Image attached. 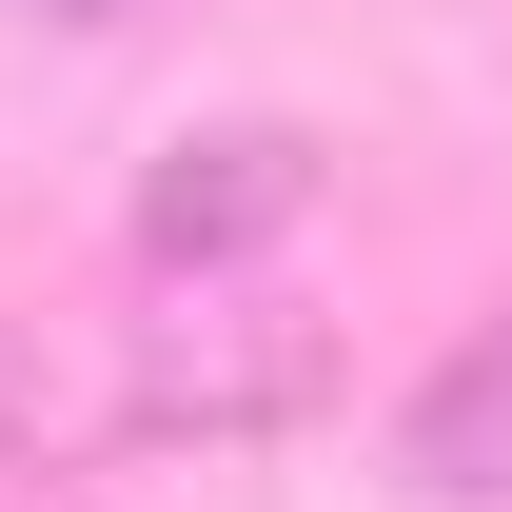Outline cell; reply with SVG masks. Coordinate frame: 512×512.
Returning <instances> with one entry per match:
<instances>
[{
    "label": "cell",
    "instance_id": "obj_1",
    "mask_svg": "<svg viewBox=\"0 0 512 512\" xmlns=\"http://www.w3.org/2000/svg\"><path fill=\"white\" fill-rule=\"evenodd\" d=\"M335 394V316L276 276H158V316L119 335V434L138 453H276Z\"/></svg>",
    "mask_w": 512,
    "mask_h": 512
},
{
    "label": "cell",
    "instance_id": "obj_2",
    "mask_svg": "<svg viewBox=\"0 0 512 512\" xmlns=\"http://www.w3.org/2000/svg\"><path fill=\"white\" fill-rule=\"evenodd\" d=\"M296 217H316V138L296 119H217V138H178L138 178V256L158 276H256Z\"/></svg>",
    "mask_w": 512,
    "mask_h": 512
},
{
    "label": "cell",
    "instance_id": "obj_3",
    "mask_svg": "<svg viewBox=\"0 0 512 512\" xmlns=\"http://www.w3.org/2000/svg\"><path fill=\"white\" fill-rule=\"evenodd\" d=\"M394 493H434V512H512V296L453 335L414 394H394Z\"/></svg>",
    "mask_w": 512,
    "mask_h": 512
},
{
    "label": "cell",
    "instance_id": "obj_4",
    "mask_svg": "<svg viewBox=\"0 0 512 512\" xmlns=\"http://www.w3.org/2000/svg\"><path fill=\"white\" fill-rule=\"evenodd\" d=\"M0 473H20V335H0Z\"/></svg>",
    "mask_w": 512,
    "mask_h": 512
},
{
    "label": "cell",
    "instance_id": "obj_5",
    "mask_svg": "<svg viewBox=\"0 0 512 512\" xmlns=\"http://www.w3.org/2000/svg\"><path fill=\"white\" fill-rule=\"evenodd\" d=\"M20 20H138V0H20Z\"/></svg>",
    "mask_w": 512,
    "mask_h": 512
}]
</instances>
